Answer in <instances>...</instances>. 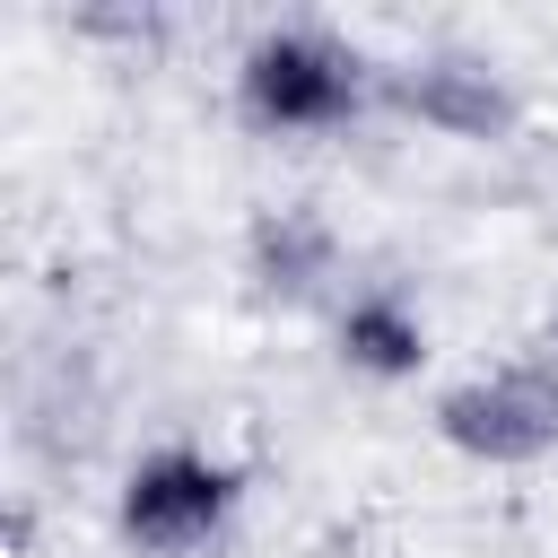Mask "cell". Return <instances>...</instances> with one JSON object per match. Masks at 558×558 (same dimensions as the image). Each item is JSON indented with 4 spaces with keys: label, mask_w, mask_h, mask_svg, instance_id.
I'll return each mask as SVG.
<instances>
[{
    "label": "cell",
    "mask_w": 558,
    "mask_h": 558,
    "mask_svg": "<svg viewBox=\"0 0 558 558\" xmlns=\"http://www.w3.org/2000/svg\"><path fill=\"white\" fill-rule=\"evenodd\" d=\"M384 96H392L401 113H418L427 131H445V140H497L506 113H514V96L497 87V70H488V61H462V52L384 70Z\"/></svg>",
    "instance_id": "277c9868"
},
{
    "label": "cell",
    "mask_w": 558,
    "mask_h": 558,
    "mask_svg": "<svg viewBox=\"0 0 558 558\" xmlns=\"http://www.w3.org/2000/svg\"><path fill=\"white\" fill-rule=\"evenodd\" d=\"M366 96H384V70L323 35V26H270L244 44L235 61V105L262 140H323V131H349L366 113Z\"/></svg>",
    "instance_id": "6da1fadb"
},
{
    "label": "cell",
    "mask_w": 558,
    "mask_h": 558,
    "mask_svg": "<svg viewBox=\"0 0 558 558\" xmlns=\"http://www.w3.org/2000/svg\"><path fill=\"white\" fill-rule=\"evenodd\" d=\"M331 349H340L349 375H366V384H401V375L427 366V323H418V305H410L401 288L366 279V288H349V296L331 305Z\"/></svg>",
    "instance_id": "5b68a950"
},
{
    "label": "cell",
    "mask_w": 558,
    "mask_h": 558,
    "mask_svg": "<svg viewBox=\"0 0 558 558\" xmlns=\"http://www.w3.org/2000/svg\"><path fill=\"white\" fill-rule=\"evenodd\" d=\"M436 427L453 453L471 462H497V471H523L541 453H558V366L541 349L488 366V375H462L445 401H436Z\"/></svg>",
    "instance_id": "3957f363"
},
{
    "label": "cell",
    "mask_w": 558,
    "mask_h": 558,
    "mask_svg": "<svg viewBox=\"0 0 558 558\" xmlns=\"http://www.w3.org/2000/svg\"><path fill=\"white\" fill-rule=\"evenodd\" d=\"M235 497L244 480L201 453V445H148L131 471H122V497H113V523L131 549L148 558H201L227 523H235Z\"/></svg>",
    "instance_id": "7a4b0ae2"
},
{
    "label": "cell",
    "mask_w": 558,
    "mask_h": 558,
    "mask_svg": "<svg viewBox=\"0 0 558 558\" xmlns=\"http://www.w3.org/2000/svg\"><path fill=\"white\" fill-rule=\"evenodd\" d=\"M253 279L270 296H288V305H314V296L340 305L349 296V253H340L323 209H270L253 227Z\"/></svg>",
    "instance_id": "8992f818"
}]
</instances>
